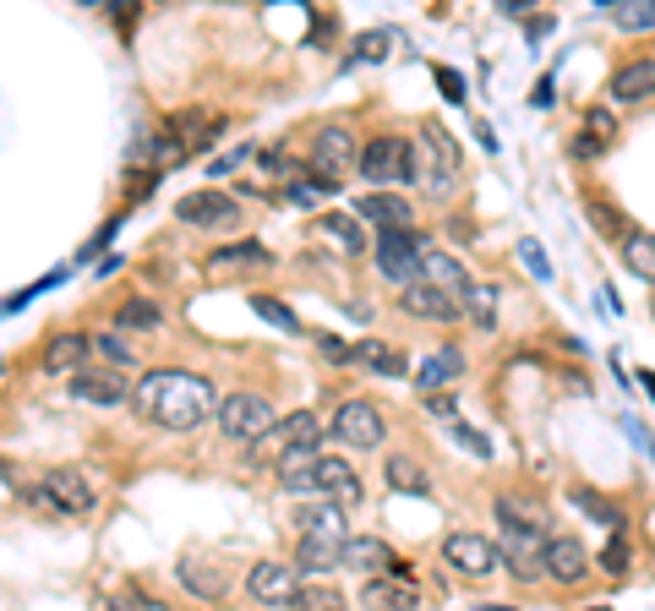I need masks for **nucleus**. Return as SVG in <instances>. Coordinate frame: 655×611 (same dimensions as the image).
Returning <instances> with one entry per match:
<instances>
[{
  "label": "nucleus",
  "instance_id": "nucleus-8",
  "mask_svg": "<svg viewBox=\"0 0 655 611\" xmlns=\"http://www.w3.org/2000/svg\"><path fill=\"white\" fill-rule=\"evenodd\" d=\"M44 497H49V508H55L60 519H82V513L99 508V486H93L82 469H71V464L44 475Z\"/></svg>",
  "mask_w": 655,
  "mask_h": 611
},
{
  "label": "nucleus",
  "instance_id": "nucleus-35",
  "mask_svg": "<svg viewBox=\"0 0 655 611\" xmlns=\"http://www.w3.org/2000/svg\"><path fill=\"white\" fill-rule=\"evenodd\" d=\"M93 355L110 366V371H126V366H137V355L115 338V333H93Z\"/></svg>",
  "mask_w": 655,
  "mask_h": 611
},
{
  "label": "nucleus",
  "instance_id": "nucleus-27",
  "mask_svg": "<svg viewBox=\"0 0 655 611\" xmlns=\"http://www.w3.org/2000/svg\"><path fill=\"white\" fill-rule=\"evenodd\" d=\"M208 268H213V274H230V268H268V252H263L257 241L219 246V252H208Z\"/></svg>",
  "mask_w": 655,
  "mask_h": 611
},
{
  "label": "nucleus",
  "instance_id": "nucleus-33",
  "mask_svg": "<svg viewBox=\"0 0 655 611\" xmlns=\"http://www.w3.org/2000/svg\"><path fill=\"white\" fill-rule=\"evenodd\" d=\"M115 322H121V327H148V333H154V327H164V311H159V301H143V296H137V301H126L115 311Z\"/></svg>",
  "mask_w": 655,
  "mask_h": 611
},
{
  "label": "nucleus",
  "instance_id": "nucleus-5",
  "mask_svg": "<svg viewBox=\"0 0 655 611\" xmlns=\"http://www.w3.org/2000/svg\"><path fill=\"white\" fill-rule=\"evenodd\" d=\"M274 426H279V421H274V404H268L263 393H230V399L219 404V432H224L230 443H263Z\"/></svg>",
  "mask_w": 655,
  "mask_h": 611
},
{
  "label": "nucleus",
  "instance_id": "nucleus-28",
  "mask_svg": "<svg viewBox=\"0 0 655 611\" xmlns=\"http://www.w3.org/2000/svg\"><path fill=\"white\" fill-rule=\"evenodd\" d=\"M382 480H388L393 491H415V497H426V469L415 464V454H388Z\"/></svg>",
  "mask_w": 655,
  "mask_h": 611
},
{
  "label": "nucleus",
  "instance_id": "nucleus-23",
  "mask_svg": "<svg viewBox=\"0 0 655 611\" xmlns=\"http://www.w3.org/2000/svg\"><path fill=\"white\" fill-rule=\"evenodd\" d=\"M88 355H93V338H82V333H60L55 344H49V355H44V371H88Z\"/></svg>",
  "mask_w": 655,
  "mask_h": 611
},
{
  "label": "nucleus",
  "instance_id": "nucleus-32",
  "mask_svg": "<svg viewBox=\"0 0 655 611\" xmlns=\"http://www.w3.org/2000/svg\"><path fill=\"white\" fill-rule=\"evenodd\" d=\"M290 611H349V601L333 590V585H323V579H312V585H301V596L290 601Z\"/></svg>",
  "mask_w": 655,
  "mask_h": 611
},
{
  "label": "nucleus",
  "instance_id": "nucleus-18",
  "mask_svg": "<svg viewBox=\"0 0 655 611\" xmlns=\"http://www.w3.org/2000/svg\"><path fill=\"white\" fill-rule=\"evenodd\" d=\"M399 311H410V316H421V322H459L465 316V306L454 301L448 290H437V285H410V290H399Z\"/></svg>",
  "mask_w": 655,
  "mask_h": 611
},
{
  "label": "nucleus",
  "instance_id": "nucleus-29",
  "mask_svg": "<svg viewBox=\"0 0 655 611\" xmlns=\"http://www.w3.org/2000/svg\"><path fill=\"white\" fill-rule=\"evenodd\" d=\"M497 301H502V290H497V285H481V279H470V290L459 296L465 316H470L476 327H491V322H497Z\"/></svg>",
  "mask_w": 655,
  "mask_h": 611
},
{
  "label": "nucleus",
  "instance_id": "nucleus-49",
  "mask_svg": "<svg viewBox=\"0 0 655 611\" xmlns=\"http://www.w3.org/2000/svg\"><path fill=\"white\" fill-rule=\"evenodd\" d=\"M481 611H513V607H481Z\"/></svg>",
  "mask_w": 655,
  "mask_h": 611
},
{
  "label": "nucleus",
  "instance_id": "nucleus-34",
  "mask_svg": "<svg viewBox=\"0 0 655 611\" xmlns=\"http://www.w3.org/2000/svg\"><path fill=\"white\" fill-rule=\"evenodd\" d=\"M169 126H175V132H186V148H191V143L202 148V137H197V132H213V126H219V115H213V110H175V115H169Z\"/></svg>",
  "mask_w": 655,
  "mask_h": 611
},
{
  "label": "nucleus",
  "instance_id": "nucleus-12",
  "mask_svg": "<svg viewBox=\"0 0 655 611\" xmlns=\"http://www.w3.org/2000/svg\"><path fill=\"white\" fill-rule=\"evenodd\" d=\"M66 393H71V399H82V404H104V410H115V404L137 399V393L126 388V377H121V371H110V366H88V371H77V377L66 382Z\"/></svg>",
  "mask_w": 655,
  "mask_h": 611
},
{
  "label": "nucleus",
  "instance_id": "nucleus-9",
  "mask_svg": "<svg viewBox=\"0 0 655 611\" xmlns=\"http://www.w3.org/2000/svg\"><path fill=\"white\" fill-rule=\"evenodd\" d=\"M382 432H388V426H382V410L366 404V399H344V404L333 410V437L349 443V448H377Z\"/></svg>",
  "mask_w": 655,
  "mask_h": 611
},
{
  "label": "nucleus",
  "instance_id": "nucleus-16",
  "mask_svg": "<svg viewBox=\"0 0 655 611\" xmlns=\"http://www.w3.org/2000/svg\"><path fill=\"white\" fill-rule=\"evenodd\" d=\"M312 491H323V502H338V508H355V502H360V480H355V469L338 454H318V464H312Z\"/></svg>",
  "mask_w": 655,
  "mask_h": 611
},
{
  "label": "nucleus",
  "instance_id": "nucleus-36",
  "mask_svg": "<svg viewBox=\"0 0 655 611\" xmlns=\"http://www.w3.org/2000/svg\"><path fill=\"white\" fill-rule=\"evenodd\" d=\"M355 355H360L366 366H377L382 377H404V360H399V349H388V344H377V338H371V344H360Z\"/></svg>",
  "mask_w": 655,
  "mask_h": 611
},
{
  "label": "nucleus",
  "instance_id": "nucleus-17",
  "mask_svg": "<svg viewBox=\"0 0 655 611\" xmlns=\"http://www.w3.org/2000/svg\"><path fill=\"white\" fill-rule=\"evenodd\" d=\"M541 574L557 579V585H579L590 574V552L574 541V535H552L546 552H541Z\"/></svg>",
  "mask_w": 655,
  "mask_h": 611
},
{
  "label": "nucleus",
  "instance_id": "nucleus-45",
  "mask_svg": "<svg viewBox=\"0 0 655 611\" xmlns=\"http://www.w3.org/2000/svg\"><path fill=\"white\" fill-rule=\"evenodd\" d=\"M601 568H607V574H623V568H629V546H623V535H612V546L601 552Z\"/></svg>",
  "mask_w": 655,
  "mask_h": 611
},
{
  "label": "nucleus",
  "instance_id": "nucleus-13",
  "mask_svg": "<svg viewBox=\"0 0 655 611\" xmlns=\"http://www.w3.org/2000/svg\"><path fill=\"white\" fill-rule=\"evenodd\" d=\"M175 213H180L186 224H197V230H235V224H241V208H235L224 191H191V197L175 202Z\"/></svg>",
  "mask_w": 655,
  "mask_h": 611
},
{
  "label": "nucleus",
  "instance_id": "nucleus-37",
  "mask_svg": "<svg viewBox=\"0 0 655 611\" xmlns=\"http://www.w3.org/2000/svg\"><path fill=\"white\" fill-rule=\"evenodd\" d=\"M574 502H579L590 519H601L607 530H618V535H623V513H618V502H607V497H596V491H574Z\"/></svg>",
  "mask_w": 655,
  "mask_h": 611
},
{
  "label": "nucleus",
  "instance_id": "nucleus-7",
  "mask_svg": "<svg viewBox=\"0 0 655 611\" xmlns=\"http://www.w3.org/2000/svg\"><path fill=\"white\" fill-rule=\"evenodd\" d=\"M426 235H415V230H404V235H377V274L388 279V285H399V290H410V285H421L415 274H421V263H426Z\"/></svg>",
  "mask_w": 655,
  "mask_h": 611
},
{
  "label": "nucleus",
  "instance_id": "nucleus-24",
  "mask_svg": "<svg viewBox=\"0 0 655 611\" xmlns=\"http://www.w3.org/2000/svg\"><path fill=\"white\" fill-rule=\"evenodd\" d=\"M421 279H426V285H437V290H448V296H454V290H459V296L470 290V274H465V263H454L448 252H426V263H421Z\"/></svg>",
  "mask_w": 655,
  "mask_h": 611
},
{
  "label": "nucleus",
  "instance_id": "nucleus-48",
  "mask_svg": "<svg viewBox=\"0 0 655 611\" xmlns=\"http://www.w3.org/2000/svg\"><path fill=\"white\" fill-rule=\"evenodd\" d=\"M454 437H459V443H465V448H470L476 458H491V443H487V437H476L470 426H454Z\"/></svg>",
  "mask_w": 655,
  "mask_h": 611
},
{
  "label": "nucleus",
  "instance_id": "nucleus-11",
  "mask_svg": "<svg viewBox=\"0 0 655 611\" xmlns=\"http://www.w3.org/2000/svg\"><path fill=\"white\" fill-rule=\"evenodd\" d=\"M355 219L377 224V235H404V230L415 224V208H410V197H399V191H366V197L355 202Z\"/></svg>",
  "mask_w": 655,
  "mask_h": 611
},
{
  "label": "nucleus",
  "instance_id": "nucleus-50",
  "mask_svg": "<svg viewBox=\"0 0 655 611\" xmlns=\"http://www.w3.org/2000/svg\"><path fill=\"white\" fill-rule=\"evenodd\" d=\"M651 311H655V301H651Z\"/></svg>",
  "mask_w": 655,
  "mask_h": 611
},
{
  "label": "nucleus",
  "instance_id": "nucleus-42",
  "mask_svg": "<svg viewBox=\"0 0 655 611\" xmlns=\"http://www.w3.org/2000/svg\"><path fill=\"white\" fill-rule=\"evenodd\" d=\"M519 263L535 274V279H552V263H546V252H541V241H519Z\"/></svg>",
  "mask_w": 655,
  "mask_h": 611
},
{
  "label": "nucleus",
  "instance_id": "nucleus-10",
  "mask_svg": "<svg viewBox=\"0 0 655 611\" xmlns=\"http://www.w3.org/2000/svg\"><path fill=\"white\" fill-rule=\"evenodd\" d=\"M443 563H448L454 574H465V579H491V568H497V546H491L487 535L454 530V535L443 541Z\"/></svg>",
  "mask_w": 655,
  "mask_h": 611
},
{
  "label": "nucleus",
  "instance_id": "nucleus-25",
  "mask_svg": "<svg viewBox=\"0 0 655 611\" xmlns=\"http://www.w3.org/2000/svg\"><path fill=\"white\" fill-rule=\"evenodd\" d=\"M612 143H618V115H612L607 104H590V110H585V143H579V153L590 158V153L612 148Z\"/></svg>",
  "mask_w": 655,
  "mask_h": 611
},
{
  "label": "nucleus",
  "instance_id": "nucleus-41",
  "mask_svg": "<svg viewBox=\"0 0 655 611\" xmlns=\"http://www.w3.org/2000/svg\"><path fill=\"white\" fill-rule=\"evenodd\" d=\"M388 44H393V33H382V27H377V33H360V38H355V60H382Z\"/></svg>",
  "mask_w": 655,
  "mask_h": 611
},
{
  "label": "nucleus",
  "instance_id": "nucleus-39",
  "mask_svg": "<svg viewBox=\"0 0 655 611\" xmlns=\"http://www.w3.org/2000/svg\"><path fill=\"white\" fill-rule=\"evenodd\" d=\"M612 22H618V27H629V33L655 27V0H651V5H618V0H612Z\"/></svg>",
  "mask_w": 655,
  "mask_h": 611
},
{
  "label": "nucleus",
  "instance_id": "nucleus-19",
  "mask_svg": "<svg viewBox=\"0 0 655 611\" xmlns=\"http://www.w3.org/2000/svg\"><path fill=\"white\" fill-rule=\"evenodd\" d=\"M360 607L366 611H415L421 607V590H415L410 579L382 574V579H366V585H360Z\"/></svg>",
  "mask_w": 655,
  "mask_h": 611
},
{
  "label": "nucleus",
  "instance_id": "nucleus-40",
  "mask_svg": "<svg viewBox=\"0 0 655 611\" xmlns=\"http://www.w3.org/2000/svg\"><path fill=\"white\" fill-rule=\"evenodd\" d=\"M104 611H164L154 596H143V590H115L110 601H104Z\"/></svg>",
  "mask_w": 655,
  "mask_h": 611
},
{
  "label": "nucleus",
  "instance_id": "nucleus-46",
  "mask_svg": "<svg viewBox=\"0 0 655 611\" xmlns=\"http://www.w3.org/2000/svg\"><path fill=\"white\" fill-rule=\"evenodd\" d=\"M318 349H323L328 360H333V366H344V360H355V349H344V338H333V333H323V338H318Z\"/></svg>",
  "mask_w": 655,
  "mask_h": 611
},
{
  "label": "nucleus",
  "instance_id": "nucleus-15",
  "mask_svg": "<svg viewBox=\"0 0 655 611\" xmlns=\"http://www.w3.org/2000/svg\"><path fill=\"white\" fill-rule=\"evenodd\" d=\"M246 590H252V601H263V607H290V601L301 596L296 563H257V568L246 574Z\"/></svg>",
  "mask_w": 655,
  "mask_h": 611
},
{
  "label": "nucleus",
  "instance_id": "nucleus-31",
  "mask_svg": "<svg viewBox=\"0 0 655 611\" xmlns=\"http://www.w3.org/2000/svg\"><path fill=\"white\" fill-rule=\"evenodd\" d=\"M623 263H629V274H640V279L655 285V235L651 230H634V235L623 241Z\"/></svg>",
  "mask_w": 655,
  "mask_h": 611
},
{
  "label": "nucleus",
  "instance_id": "nucleus-26",
  "mask_svg": "<svg viewBox=\"0 0 655 611\" xmlns=\"http://www.w3.org/2000/svg\"><path fill=\"white\" fill-rule=\"evenodd\" d=\"M180 585H186L197 601H224V596H230V579H219V574H213V568H202L197 557H186V563H180Z\"/></svg>",
  "mask_w": 655,
  "mask_h": 611
},
{
  "label": "nucleus",
  "instance_id": "nucleus-43",
  "mask_svg": "<svg viewBox=\"0 0 655 611\" xmlns=\"http://www.w3.org/2000/svg\"><path fill=\"white\" fill-rule=\"evenodd\" d=\"M590 213L601 219V235H618V241H629V235H623V213H618V208H607V202H590Z\"/></svg>",
  "mask_w": 655,
  "mask_h": 611
},
{
  "label": "nucleus",
  "instance_id": "nucleus-4",
  "mask_svg": "<svg viewBox=\"0 0 655 611\" xmlns=\"http://www.w3.org/2000/svg\"><path fill=\"white\" fill-rule=\"evenodd\" d=\"M360 169V153H355V132L344 126V121H333L318 132V143H312V186L318 191H338V175L344 169Z\"/></svg>",
  "mask_w": 655,
  "mask_h": 611
},
{
  "label": "nucleus",
  "instance_id": "nucleus-47",
  "mask_svg": "<svg viewBox=\"0 0 655 611\" xmlns=\"http://www.w3.org/2000/svg\"><path fill=\"white\" fill-rule=\"evenodd\" d=\"M437 88H443V93H448V99H454V104H459V99H465V77H454V71H448V66H437Z\"/></svg>",
  "mask_w": 655,
  "mask_h": 611
},
{
  "label": "nucleus",
  "instance_id": "nucleus-38",
  "mask_svg": "<svg viewBox=\"0 0 655 611\" xmlns=\"http://www.w3.org/2000/svg\"><path fill=\"white\" fill-rule=\"evenodd\" d=\"M252 311H263V322H274V327H285V333H301V322H296V311L285 301H274V296H257Z\"/></svg>",
  "mask_w": 655,
  "mask_h": 611
},
{
  "label": "nucleus",
  "instance_id": "nucleus-21",
  "mask_svg": "<svg viewBox=\"0 0 655 611\" xmlns=\"http://www.w3.org/2000/svg\"><path fill=\"white\" fill-rule=\"evenodd\" d=\"M344 563H349V568H366L371 579H382V574H399V557H393L382 541H371V535H349V546H344Z\"/></svg>",
  "mask_w": 655,
  "mask_h": 611
},
{
  "label": "nucleus",
  "instance_id": "nucleus-3",
  "mask_svg": "<svg viewBox=\"0 0 655 611\" xmlns=\"http://www.w3.org/2000/svg\"><path fill=\"white\" fill-rule=\"evenodd\" d=\"M415 180H421V191H426L432 202H448V197H454V186H459V143H454L437 121H426V126H421Z\"/></svg>",
  "mask_w": 655,
  "mask_h": 611
},
{
  "label": "nucleus",
  "instance_id": "nucleus-44",
  "mask_svg": "<svg viewBox=\"0 0 655 611\" xmlns=\"http://www.w3.org/2000/svg\"><path fill=\"white\" fill-rule=\"evenodd\" d=\"M426 410H432L437 421H454V426H459V399H454V393H426Z\"/></svg>",
  "mask_w": 655,
  "mask_h": 611
},
{
  "label": "nucleus",
  "instance_id": "nucleus-14",
  "mask_svg": "<svg viewBox=\"0 0 655 611\" xmlns=\"http://www.w3.org/2000/svg\"><path fill=\"white\" fill-rule=\"evenodd\" d=\"M491 513H497L502 530H519V535H541V541H552V535H546V530H552V513H546V502H535V497L502 491V497L491 502Z\"/></svg>",
  "mask_w": 655,
  "mask_h": 611
},
{
  "label": "nucleus",
  "instance_id": "nucleus-20",
  "mask_svg": "<svg viewBox=\"0 0 655 611\" xmlns=\"http://www.w3.org/2000/svg\"><path fill=\"white\" fill-rule=\"evenodd\" d=\"M612 104H651L655 99V60H629V66H618L612 71Z\"/></svg>",
  "mask_w": 655,
  "mask_h": 611
},
{
  "label": "nucleus",
  "instance_id": "nucleus-1",
  "mask_svg": "<svg viewBox=\"0 0 655 611\" xmlns=\"http://www.w3.org/2000/svg\"><path fill=\"white\" fill-rule=\"evenodd\" d=\"M219 393L208 377H191V371H148L137 382V399L132 410L148 421V426H164V432H197L208 415H219Z\"/></svg>",
  "mask_w": 655,
  "mask_h": 611
},
{
  "label": "nucleus",
  "instance_id": "nucleus-6",
  "mask_svg": "<svg viewBox=\"0 0 655 611\" xmlns=\"http://www.w3.org/2000/svg\"><path fill=\"white\" fill-rule=\"evenodd\" d=\"M360 175L371 180V191H388L399 180H415V148L404 137H371L360 148Z\"/></svg>",
  "mask_w": 655,
  "mask_h": 611
},
{
  "label": "nucleus",
  "instance_id": "nucleus-30",
  "mask_svg": "<svg viewBox=\"0 0 655 611\" xmlns=\"http://www.w3.org/2000/svg\"><path fill=\"white\" fill-rule=\"evenodd\" d=\"M318 230H323L328 241H338L344 252H366V230H360V219H355V213H323V219H318Z\"/></svg>",
  "mask_w": 655,
  "mask_h": 611
},
{
  "label": "nucleus",
  "instance_id": "nucleus-2",
  "mask_svg": "<svg viewBox=\"0 0 655 611\" xmlns=\"http://www.w3.org/2000/svg\"><path fill=\"white\" fill-rule=\"evenodd\" d=\"M296 568L307 574H333L344 563V546H349V530H344V508L338 502H312L296 513Z\"/></svg>",
  "mask_w": 655,
  "mask_h": 611
},
{
  "label": "nucleus",
  "instance_id": "nucleus-22",
  "mask_svg": "<svg viewBox=\"0 0 655 611\" xmlns=\"http://www.w3.org/2000/svg\"><path fill=\"white\" fill-rule=\"evenodd\" d=\"M459 371H465V355H459L454 344H443V349H432V360H421L415 388H421V393H443V382H454Z\"/></svg>",
  "mask_w": 655,
  "mask_h": 611
}]
</instances>
